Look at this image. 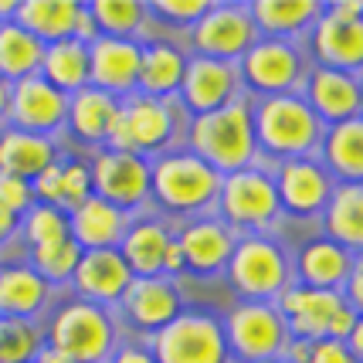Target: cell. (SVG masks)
I'll return each mask as SVG.
<instances>
[{
  "label": "cell",
  "mask_w": 363,
  "mask_h": 363,
  "mask_svg": "<svg viewBox=\"0 0 363 363\" xmlns=\"http://www.w3.org/2000/svg\"><path fill=\"white\" fill-rule=\"evenodd\" d=\"M190 153L204 160L218 177H231L255 163L258 143H255V119L252 99L238 95L224 109H214L207 116H194L187 126Z\"/></svg>",
  "instance_id": "cell-1"
},
{
  "label": "cell",
  "mask_w": 363,
  "mask_h": 363,
  "mask_svg": "<svg viewBox=\"0 0 363 363\" xmlns=\"http://www.w3.org/2000/svg\"><path fill=\"white\" fill-rule=\"evenodd\" d=\"M255 143L272 157L299 160L313 157L323 143L326 126L319 123L302 95H272L252 106Z\"/></svg>",
  "instance_id": "cell-2"
},
{
  "label": "cell",
  "mask_w": 363,
  "mask_h": 363,
  "mask_svg": "<svg viewBox=\"0 0 363 363\" xmlns=\"http://www.w3.org/2000/svg\"><path fill=\"white\" fill-rule=\"evenodd\" d=\"M48 350L68 363H106L116 353V323L95 302H65L48 323Z\"/></svg>",
  "instance_id": "cell-3"
},
{
  "label": "cell",
  "mask_w": 363,
  "mask_h": 363,
  "mask_svg": "<svg viewBox=\"0 0 363 363\" xmlns=\"http://www.w3.org/2000/svg\"><path fill=\"white\" fill-rule=\"evenodd\" d=\"M221 180L224 177H218L190 150L163 153L150 167V194L177 214H201L207 207H214L221 194Z\"/></svg>",
  "instance_id": "cell-4"
},
{
  "label": "cell",
  "mask_w": 363,
  "mask_h": 363,
  "mask_svg": "<svg viewBox=\"0 0 363 363\" xmlns=\"http://www.w3.org/2000/svg\"><path fill=\"white\" fill-rule=\"evenodd\" d=\"M224 272L245 302H272L292 285L289 255L265 235L235 238V248H231Z\"/></svg>",
  "instance_id": "cell-5"
},
{
  "label": "cell",
  "mask_w": 363,
  "mask_h": 363,
  "mask_svg": "<svg viewBox=\"0 0 363 363\" xmlns=\"http://www.w3.org/2000/svg\"><path fill=\"white\" fill-rule=\"evenodd\" d=\"M153 360L157 363H228L224 323L211 313H177L163 330L153 333Z\"/></svg>",
  "instance_id": "cell-6"
},
{
  "label": "cell",
  "mask_w": 363,
  "mask_h": 363,
  "mask_svg": "<svg viewBox=\"0 0 363 363\" xmlns=\"http://www.w3.org/2000/svg\"><path fill=\"white\" fill-rule=\"evenodd\" d=\"M363 4L360 0H336L323 4V14L309 28V48L316 55V68L360 75L363 62Z\"/></svg>",
  "instance_id": "cell-7"
},
{
  "label": "cell",
  "mask_w": 363,
  "mask_h": 363,
  "mask_svg": "<svg viewBox=\"0 0 363 363\" xmlns=\"http://www.w3.org/2000/svg\"><path fill=\"white\" fill-rule=\"evenodd\" d=\"M224 336L228 353H235L241 363L282 360L285 347L292 343L275 302H238L224 319Z\"/></svg>",
  "instance_id": "cell-8"
},
{
  "label": "cell",
  "mask_w": 363,
  "mask_h": 363,
  "mask_svg": "<svg viewBox=\"0 0 363 363\" xmlns=\"http://www.w3.org/2000/svg\"><path fill=\"white\" fill-rule=\"evenodd\" d=\"M241 92L248 95H296L302 85V51L296 41L258 38L238 62Z\"/></svg>",
  "instance_id": "cell-9"
},
{
  "label": "cell",
  "mask_w": 363,
  "mask_h": 363,
  "mask_svg": "<svg viewBox=\"0 0 363 363\" xmlns=\"http://www.w3.org/2000/svg\"><path fill=\"white\" fill-rule=\"evenodd\" d=\"M218 204H221L228 228H241V231H252V235L269 231L272 224L279 221V214H282L279 194H275V180L265 170H258V167H245L238 174L224 177Z\"/></svg>",
  "instance_id": "cell-10"
},
{
  "label": "cell",
  "mask_w": 363,
  "mask_h": 363,
  "mask_svg": "<svg viewBox=\"0 0 363 363\" xmlns=\"http://www.w3.org/2000/svg\"><path fill=\"white\" fill-rule=\"evenodd\" d=\"M258 41L248 4H211L207 14L190 28V45L197 48V58L238 65L241 55Z\"/></svg>",
  "instance_id": "cell-11"
},
{
  "label": "cell",
  "mask_w": 363,
  "mask_h": 363,
  "mask_svg": "<svg viewBox=\"0 0 363 363\" xmlns=\"http://www.w3.org/2000/svg\"><path fill=\"white\" fill-rule=\"evenodd\" d=\"M92 170V194L119 211H136L150 197V163L129 150H102Z\"/></svg>",
  "instance_id": "cell-12"
},
{
  "label": "cell",
  "mask_w": 363,
  "mask_h": 363,
  "mask_svg": "<svg viewBox=\"0 0 363 363\" xmlns=\"http://www.w3.org/2000/svg\"><path fill=\"white\" fill-rule=\"evenodd\" d=\"M65 112H68V95L51 89L41 75H28L11 85V102H7L11 129L51 140V133L65 126Z\"/></svg>",
  "instance_id": "cell-13"
},
{
  "label": "cell",
  "mask_w": 363,
  "mask_h": 363,
  "mask_svg": "<svg viewBox=\"0 0 363 363\" xmlns=\"http://www.w3.org/2000/svg\"><path fill=\"white\" fill-rule=\"evenodd\" d=\"M14 24L34 34L41 45H55L65 38H82V41L95 38L92 17L79 0H17Z\"/></svg>",
  "instance_id": "cell-14"
},
{
  "label": "cell",
  "mask_w": 363,
  "mask_h": 363,
  "mask_svg": "<svg viewBox=\"0 0 363 363\" xmlns=\"http://www.w3.org/2000/svg\"><path fill=\"white\" fill-rule=\"evenodd\" d=\"M180 102L190 116H207L214 109H224L228 102H235L241 92V79H238V65L231 62H214V58H187L184 68V82H180Z\"/></svg>",
  "instance_id": "cell-15"
},
{
  "label": "cell",
  "mask_w": 363,
  "mask_h": 363,
  "mask_svg": "<svg viewBox=\"0 0 363 363\" xmlns=\"http://www.w3.org/2000/svg\"><path fill=\"white\" fill-rule=\"evenodd\" d=\"M343 292H330V289H306V285H289L279 296V316L285 319L289 340H302V343H316L330 336L333 316L343 309Z\"/></svg>",
  "instance_id": "cell-16"
},
{
  "label": "cell",
  "mask_w": 363,
  "mask_h": 363,
  "mask_svg": "<svg viewBox=\"0 0 363 363\" xmlns=\"http://www.w3.org/2000/svg\"><path fill=\"white\" fill-rule=\"evenodd\" d=\"M140 79V41L123 38H92L89 41V85L112 95H136Z\"/></svg>",
  "instance_id": "cell-17"
},
{
  "label": "cell",
  "mask_w": 363,
  "mask_h": 363,
  "mask_svg": "<svg viewBox=\"0 0 363 363\" xmlns=\"http://www.w3.org/2000/svg\"><path fill=\"white\" fill-rule=\"evenodd\" d=\"M306 106L313 109L323 126H336L347 119H360V75L333 72V68H313L306 82Z\"/></svg>",
  "instance_id": "cell-18"
},
{
  "label": "cell",
  "mask_w": 363,
  "mask_h": 363,
  "mask_svg": "<svg viewBox=\"0 0 363 363\" xmlns=\"http://www.w3.org/2000/svg\"><path fill=\"white\" fill-rule=\"evenodd\" d=\"M275 194H279V207L296 214V218H313L319 214L333 194V180L323 170V163L313 157L285 160L279 177H275Z\"/></svg>",
  "instance_id": "cell-19"
},
{
  "label": "cell",
  "mask_w": 363,
  "mask_h": 363,
  "mask_svg": "<svg viewBox=\"0 0 363 363\" xmlns=\"http://www.w3.org/2000/svg\"><path fill=\"white\" fill-rule=\"evenodd\" d=\"M126 133L129 153H140L143 160L150 153H163L177 136V109L174 99H146V95H129L126 106Z\"/></svg>",
  "instance_id": "cell-20"
},
{
  "label": "cell",
  "mask_w": 363,
  "mask_h": 363,
  "mask_svg": "<svg viewBox=\"0 0 363 363\" xmlns=\"http://www.w3.org/2000/svg\"><path fill=\"white\" fill-rule=\"evenodd\" d=\"M72 279H75L82 299L109 309L126 296V289L133 285V272L123 262L119 248H99V252H82Z\"/></svg>",
  "instance_id": "cell-21"
},
{
  "label": "cell",
  "mask_w": 363,
  "mask_h": 363,
  "mask_svg": "<svg viewBox=\"0 0 363 363\" xmlns=\"http://www.w3.org/2000/svg\"><path fill=\"white\" fill-rule=\"evenodd\" d=\"M235 231L228 228L224 221L218 218H197L190 221L177 245L184 252V269H190L194 275H221L228 269V258H231V248H235Z\"/></svg>",
  "instance_id": "cell-22"
},
{
  "label": "cell",
  "mask_w": 363,
  "mask_h": 363,
  "mask_svg": "<svg viewBox=\"0 0 363 363\" xmlns=\"http://www.w3.org/2000/svg\"><path fill=\"white\" fill-rule=\"evenodd\" d=\"M126 319L136 330L157 333L180 313V289L174 279L157 275V279H133L126 296L119 299Z\"/></svg>",
  "instance_id": "cell-23"
},
{
  "label": "cell",
  "mask_w": 363,
  "mask_h": 363,
  "mask_svg": "<svg viewBox=\"0 0 363 363\" xmlns=\"http://www.w3.org/2000/svg\"><path fill=\"white\" fill-rule=\"evenodd\" d=\"M129 214L119 207L106 204L99 197H89L85 204H79L75 211H68V231L75 238L82 252H99V248H119V241L129 231Z\"/></svg>",
  "instance_id": "cell-24"
},
{
  "label": "cell",
  "mask_w": 363,
  "mask_h": 363,
  "mask_svg": "<svg viewBox=\"0 0 363 363\" xmlns=\"http://www.w3.org/2000/svg\"><path fill=\"white\" fill-rule=\"evenodd\" d=\"M184 68H187V55L174 41H143L136 92L146 99H174L184 82Z\"/></svg>",
  "instance_id": "cell-25"
},
{
  "label": "cell",
  "mask_w": 363,
  "mask_h": 363,
  "mask_svg": "<svg viewBox=\"0 0 363 363\" xmlns=\"http://www.w3.org/2000/svg\"><path fill=\"white\" fill-rule=\"evenodd\" d=\"M357 262H360V255L340 248L330 238H313V241L302 248L296 269H299V282L306 285V289H330V292H340Z\"/></svg>",
  "instance_id": "cell-26"
},
{
  "label": "cell",
  "mask_w": 363,
  "mask_h": 363,
  "mask_svg": "<svg viewBox=\"0 0 363 363\" xmlns=\"http://www.w3.org/2000/svg\"><path fill=\"white\" fill-rule=\"evenodd\" d=\"M248 14L258 34L275 41H296L316 24L323 14V4L313 0H255L248 4Z\"/></svg>",
  "instance_id": "cell-27"
},
{
  "label": "cell",
  "mask_w": 363,
  "mask_h": 363,
  "mask_svg": "<svg viewBox=\"0 0 363 363\" xmlns=\"http://www.w3.org/2000/svg\"><path fill=\"white\" fill-rule=\"evenodd\" d=\"M119 112V99L99 92V89H82L68 95V112H65V126H72V136L89 146H106L109 140L112 119Z\"/></svg>",
  "instance_id": "cell-28"
},
{
  "label": "cell",
  "mask_w": 363,
  "mask_h": 363,
  "mask_svg": "<svg viewBox=\"0 0 363 363\" xmlns=\"http://www.w3.org/2000/svg\"><path fill=\"white\" fill-rule=\"evenodd\" d=\"M38 75L62 95H75L89 89V41L65 38V41L45 45Z\"/></svg>",
  "instance_id": "cell-29"
},
{
  "label": "cell",
  "mask_w": 363,
  "mask_h": 363,
  "mask_svg": "<svg viewBox=\"0 0 363 363\" xmlns=\"http://www.w3.org/2000/svg\"><path fill=\"white\" fill-rule=\"evenodd\" d=\"M48 306V282L31 265H0V316L34 319Z\"/></svg>",
  "instance_id": "cell-30"
},
{
  "label": "cell",
  "mask_w": 363,
  "mask_h": 363,
  "mask_svg": "<svg viewBox=\"0 0 363 363\" xmlns=\"http://www.w3.org/2000/svg\"><path fill=\"white\" fill-rule=\"evenodd\" d=\"M55 163V143L48 136L21 133V129H4L0 133V174L17 177V180H34Z\"/></svg>",
  "instance_id": "cell-31"
},
{
  "label": "cell",
  "mask_w": 363,
  "mask_h": 363,
  "mask_svg": "<svg viewBox=\"0 0 363 363\" xmlns=\"http://www.w3.org/2000/svg\"><path fill=\"white\" fill-rule=\"evenodd\" d=\"M167 245H170V231L160 221H136L129 224L126 238L119 241V255L129 265L133 279H157L163 275Z\"/></svg>",
  "instance_id": "cell-32"
},
{
  "label": "cell",
  "mask_w": 363,
  "mask_h": 363,
  "mask_svg": "<svg viewBox=\"0 0 363 363\" xmlns=\"http://www.w3.org/2000/svg\"><path fill=\"white\" fill-rule=\"evenodd\" d=\"M323 221H326V235L336 241L340 248L360 255L363 245V190L360 184H340L333 187L330 201L323 207Z\"/></svg>",
  "instance_id": "cell-33"
},
{
  "label": "cell",
  "mask_w": 363,
  "mask_h": 363,
  "mask_svg": "<svg viewBox=\"0 0 363 363\" xmlns=\"http://www.w3.org/2000/svg\"><path fill=\"white\" fill-rule=\"evenodd\" d=\"M323 157H326V174L340 177L343 184H360L363 177V123L347 119L323 133Z\"/></svg>",
  "instance_id": "cell-34"
},
{
  "label": "cell",
  "mask_w": 363,
  "mask_h": 363,
  "mask_svg": "<svg viewBox=\"0 0 363 363\" xmlns=\"http://www.w3.org/2000/svg\"><path fill=\"white\" fill-rule=\"evenodd\" d=\"M85 11L92 17L95 38L136 41L150 21V11L143 0H92V4H85Z\"/></svg>",
  "instance_id": "cell-35"
},
{
  "label": "cell",
  "mask_w": 363,
  "mask_h": 363,
  "mask_svg": "<svg viewBox=\"0 0 363 363\" xmlns=\"http://www.w3.org/2000/svg\"><path fill=\"white\" fill-rule=\"evenodd\" d=\"M41 55H45V45L34 34L17 28L14 21L0 24V79L4 82L14 85L28 75H38Z\"/></svg>",
  "instance_id": "cell-36"
},
{
  "label": "cell",
  "mask_w": 363,
  "mask_h": 363,
  "mask_svg": "<svg viewBox=\"0 0 363 363\" xmlns=\"http://www.w3.org/2000/svg\"><path fill=\"white\" fill-rule=\"evenodd\" d=\"M82 258V248L75 245V238L68 235L62 241H51L41 248H31V269L41 275V282L62 285L75 275V265Z\"/></svg>",
  "instance_id": "cell-37"
},
{
  "label": "cell",
  "mask_w": 363,
  "mask_h": 363,
  "mask_svg": "<svg viewBox=\"0 0 363 363\" xmlns=\"http://www.w3.org/2000/svg\"><path fill=\"white\" fill-rule=\"evenodd\" d=\"M45 347L41 326L34 319H4L0 316V363H34Z\"/></svg>",
  "instance_id": "cell-38"
},
{
  "label": "cell",
  "mask_w": 363,
  "mask_h": 363,
  "mask_svg": "<svg viewBox=\"0 0 363 363\" xmlns=\"http://www.w3.org/2000/svg\"><path fill=\"white\" fill-rule=\"evenodd\" d=\"M21 235L28 238L31 248H41V245H51V241H62L68 238V214L55 204H34L28 207L24 221H21Z\"/></svg>",
  "instance_id": "cell-39"
},
{
  "label": "cell",
  "mask_w": 363,
  "mask_h": 363,
  "mask_svg": "<svg viewBox=\"0 0 363 363\" xmlns=\"http://www.w3.org/2000/svg\"><path fill=\"white\" fill-rule=\"evenodd\" d=\"M92 197V170L85 163H72L62 167V184H58V207L62 211H75Z\"/></svg>",
  "instance_id": "cell-40"
},
{
  "label": "cell",
  "mask_w": 363,
  "mask_h": 363,
  "mask_svg": "<svg viewBox=\"0 0 363 363\" xmlns=\"http://www.w3.org/2000/svg\"><path fill=\"white\" fill-rule=\"evenodd\" d=\"M207 7H211V0H153V4H146L150 17H167V24H174V28H194L207 14Z\"/></svg>",
  "instance_id": "cell-41"
},
{
  "label": "cell",
  "mask_w": 363,
  "mask_h": 363,
  "mask_svg": "<svg viewBox=\"0 0 363 363\" xmlns=\"http://www.w3.org/2000/svg\"><path fill=\"white\" fill-rule=\"evenodd\" d=\"M31 201H34V194H31V184H28V180L0 174V207H7V211L17 214V218H24L28 207H31Z\"/></svg>",
  "instance_id": "cell-42"
},
{
  "label": "cell",
  "mask_w": 363,
  "mask_h": 363,
  "mask_svg": "<svg viewBox=\"0 0 363 363\" xmlns=\"http://www.w3.org/2000/svg\"><path fill=\"white\" fill-rule=\"evenodd\" d=\"M62 167L65 163H51L48 170H41V174L34 177V184H31V194L41 201V204H55L58 207V184H62Z\"/></svg>",
  "instance_id": "cell-43"
},
{
  "label": "cell",
  "mask_w": 363,
  "mask_h": 363,
  "mask_svg": "<svg viewBox=\"0 0 363 363\" xmlns=\"http://www.w3.org/2000/svg\"><path fill=\"white\" fill-rule=\"evenodd\" d=\"M309 363H357L353 357L347 353L343 340H316L309 343Z\"/></svg>",
  "instance_id": "cell-44"
},
{
  "label": "cell",
  "mask_w": 363,
  "mask_h": 363,
  "mask_svg": "<svg viewBox=\"0 0 363 363\" xmlns=\"http://www.w3.org/2000/svg\"><path fill=\"white\" fill-rule=\"evenodd\" d=\"M106 363H157V360H153L150 350H143V347H123V350H116Z\"/></svg>",
  "instance_id": "cell-45"
},
{
  "label": "cell",
  "mask_w": 363,
  "mask_h": 363,
  "mask_svg": "<svg viewBox=\"0 0 363 363\" xmlns=\"http://www.w3.org/2000/svg\"><path fill=\"white\" fill-rule=\"evenodd\" d=\"M184 269V252H180V245H177V238H170V245H167V255H163V275H180Z\"/></svg>",
  "instance_id": "cell-46"
},
{
  "label": "cell",
  "mask_w": 363,
  "mask_h": 363,
  "mask_svg": "<svg viewBox=\"0 0 363 363\" xmlns=\"http://www.w3.org/2000/svg\"><path fill=\"white\" fill-rule=\"evenodd\" d=\"M17 231H21V218H17V214H11L7 207H0V245H7Z\"/></svg>",
  "instance_id": "cell-47"
},
{
  "label": "cell",
  "mask_w": 363,
  "mask_h": 363,
  "mask_svg": "<svg viewBox=\"0 0 363 363\" xmlns=\"http://www.w3.org/2000/svg\"><path fill=\"white\" fill-rule=\"evenodd\" d=\"M7 102H11V82L0 79V123L7 119Z\"/></svg>",
  "instance_id": "cell-48"
},
{
  "label": "cell",
  "mask_w": 363,
  "mask_h": 363,
  "mask_svg": "<svg viewBox=\"0 0 363 363\" xmlns=\"http://www.w3.org/2000/svg\"><path fill=\"white\" fill-rule=\"evenodd\" d=\"M34 363H68L65 357H58L55 350H48V347H41V353H38V360Z\"/></svg>",
  "instance_id": "cell-49"
},
{
  "label": "cell",
  "mask_w": 363,
  "mask_h": 363,
  "mask_svg": "<svg viewBox=\"0 0 363 363\" xmlns=\"http://www.w3.org/2000/svg\"><path fill=\"white\" fill-rule=\"evenodd\" d=\"M269 363H285V360H269Z\"/></svg>",
  "instance_id": "cell-50"
}]
</instances>
